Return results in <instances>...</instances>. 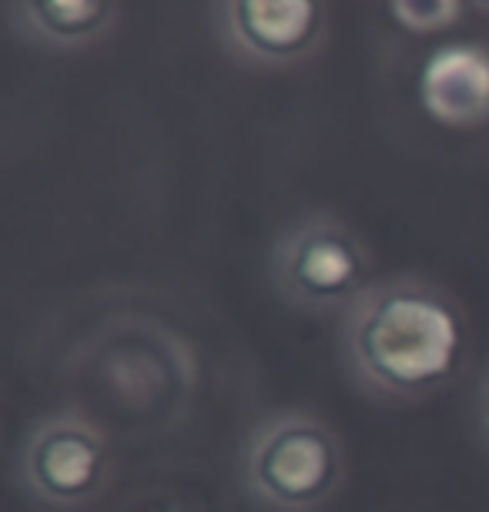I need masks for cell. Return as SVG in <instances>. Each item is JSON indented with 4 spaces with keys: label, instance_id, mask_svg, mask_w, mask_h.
Masks as SVG:
<instances>
[{
    "label": "cell",
    "instance_id": "obj_1",
    "mask_svg": "<svg viewBox=\"0 0 489 512\" xmlns=\"http://www.w3.org/2000/svg\"><path fill=\"white\" fill-rule=\"evenodd\" d=\"M339 342L345 369L362 392L386 402H419L463 369L466 318L426 278H379L342 315Z\"/></svg>",
    "mask_w": 489,
    "mask_h": 512
},
{
    "label": "cell",
    "instance_id": "obj_2",
    "mask_svg": "<svg viewBox=\"0 0 489 512\" xmlns=\"http://www.w3.org/2000/svg\"><path fill=\"white\" fill-rule=\"evenodd\" d=\"M345 482L339 432L309 409H278L248 432L242 486L268 512H319Z\"/></svg>",
    "mask_w": 489,
    "mask_h": 512
},
{
    "label": "cell",
    "instance_id": "obj_3",
    "mask_svg": "<svg viewBox=\"0 0 489 512\" xmlns=\"http://www.w3.org/2000/svg\"><path fill=\"white\" fill-rule=\"evenodd\" d=\"M268 272L275 292L309 315H345L376 282L366 241L329 215H312L285 228L272 248Z\"/></svg>",
    "mask_w": 489,
    "mask_h": 512
},
{
    "label": "cell",
    "instance_id": "obj_4",
    "mask_svg": "<svg viewBox=\"0 0 489 512\" xmlns=\"http://www.w3.org/2000/svg\"><path fill=\"white\" fill-rule=\"evenodd\" d=\"M17 482L47 509H81L108 489L111 446L84 412L41 415L17 449Z\"/></svg>",
    "mask_w": 489,
    "mask_h": 512
},
{
    "label": "cell",
    "instance_id": "obj_5",
    "mask_svg": "<svg viewBox=\"0 0 489 512\" xmlns=\"http://www.w3.org/2000/svg\"><path fill=\"white\" fill-rule=\"evenodd\" d=\"M232 37L262 61L305 54L322 27V0H228Z\"/></svg>",
    "mask_w": 489,
    "mask_h": 512
},
{
    "label": "cell",
    "instance_id": "obj_6",
    "mask_svg": "<svg viewBox=\"0 0 489 512\" xmlns=\"http://www.w3.org/2000/svg\"><path fill=\"white\" fill-rule=\"evenodd\" d=\"M21 4L27 24L57 44H74L101 31L111 11V0H21Z\"/></svg>",
    "mask_w": 489,
    "mask_h": 512
},
{
    "label": "cell",
    "instance_id": "obj_7",
    "mask_svg": "<svg viewBox=\"0 0 489 512\" xmlns=\"http://www.w3.org/2000/svg\"><path fill=\"white\" fill-rule=\"evenodd\" d=\"M473 415H476V425L483 432V439L489 442V365L483 369L476 382V395H473Z\"/></svg>",
    "mask_w": 489,
    "mask_h": 512
}]
</instances>
